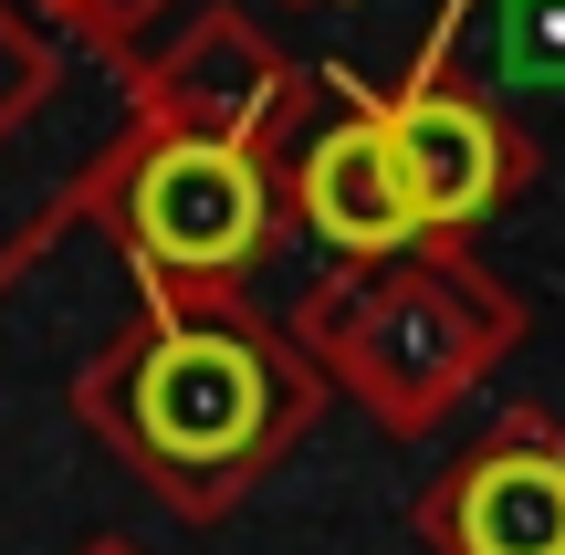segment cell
Instances as JSON below:
<instances>
[{"instance_id":"6da1fadb","label":"cell","mask_w":565,"mask_h":555,"mask_svg":"<svg viewBox=\"0 0 565 555\" xmlns=\"http://www.w3.org/2000/svg\"><path fill=\"white\" fill-rule=\"evenodd\" d=\"M137 231L168 263L221 273V263H242L252 231H263V179H252V158H231V147H168L137 179Z\"/></svg>"},{"instance_id":"7a4b0ae2","label":"cell","mask_w":565,"mask_h":555,"mask_svg":"<svg viewBox=\"0 0 565 555\" xmlns=\"http://www.w3.org/2000/svg\"><path fill=\"white\" fill-rule=\"evenodd\" d=\"M137 409H147V430H158V451L231 461L263 430V367H252V346H231V335H168L147 388H137Z\"/></svg>"},{"instance_id":"3957f363","label":"cell","mask_w":565,"mask_h":555,"mask_svg":"<svg viewBox=\"0 0 565 555\" xmlns=\"http://www.w3.org/2000/svg\"><path fill=\"white\" fill-rule=\"evenodd\" d=\"M303 200H315L324 242H345V252H387L419 231V200H408V168L387 147V126H335L315 147V168H303Z\"/></svg>"},{"instance_id":"277c9868","label":"cell","mask_w":565,"mask_h":555,"mask_svg":"<svg viewBox=\"0 0 565 555\" xmlns=\"http://www.w3.org/2000/svg\"><path fill=\"white\" fill-rule=\"evenodd\" d=\"M387 147H398V168H408V200H419V221H471V210L492 200V168H503L492 126L471 116V105H450V95L408 105V116L387 126Z\"/></svg>"},{"instance_id":"5b68a950","label":"cell","mask_w":565,"mask_h":555,"mask_svg":"<svg viewBox=\"0 0 565 555\" xmlns=\"http://www.w3.org/2000/svg\"><path fill=\"white\" fill-rule=\"evenodd\" d=\"M471 555H565V472L555 461H492L461 503Z\"/></svg>"}]
</instances>
